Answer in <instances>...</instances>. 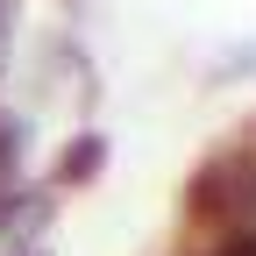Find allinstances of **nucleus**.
I'll use <instances>...</instances> for the list:
<instances>
[{"instance_id": "obj_4", "label": "nucleus", "mask_w": 256, "mask_h": 256, "mask_svg": "<svg viewBox=\"0 0 256 256\" xmlns=\"http://www.w3.org/2000/svg\"><path fill=\"white\" fill-rule=\"evenodd\" d=\"M8 256H50V242H36V249H8Z\"/></svg>"}, {"instance_id": "obj_2", "label": "nucleus", "mask_w": 256, "mask_h": 256, "mask_svg": "<svg viewBox=\"0 0 256 256\" xmlns=\"http://www.w3.org/2000/svg\"><path fill=\"white\" fill-rule=\"evenodd\" d=\"M178 256H256V228H214V235H185Z\"/></svg>"}, {"instance_id": "obj_1", "label": "nucleus", "mask_w": 256, "mask_h": 256, "mask_svg": "<svg viewBox=\"0 0 256 256\" xmlns=\"http://www.w3.org/2000/svg\"><path fill=\"white\" fill-rule=\"evenodd\" d=\"M107 136H100V128H78V136L72 142H64V156H57V171H50V192H86L92 178H100L107 171Z\"/></svg>"}, {"instance_id": "obj_3", "label": "nucleus", "mask_w": 256, "mask_h": 256, "mask_svg": "<svg viewBox=\"0 0 256 256\" xmlns=\"http://www.w3.org/2000/svg\"><path fill=\"white\" fill-rule=\"evenodd\" d=\"M14 22H22V0H0V78L14 64Z\"/></svg>"}]
</instances>
